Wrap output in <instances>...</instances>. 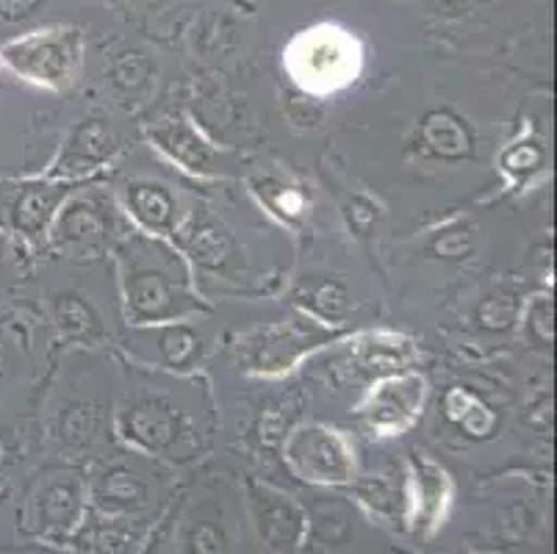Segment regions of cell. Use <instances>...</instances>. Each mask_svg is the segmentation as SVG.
<instances>
[{"label": "cell", "mask_w": 557, "mask_h": 554, "mask_svg": "<svg viewBox=\"0 0 557 554\" xmlns=\"http://www.w3.org/2000/svg\"><path fill=\"white\" fill-rule=\"evenodd\" d=\"M125 317L136 328L178 322L200 311L189 267L175 247L148 233H134L116 247Z\"/></svg>", "instance_id": "6da1fadb"}, {"label": "cell", "mask_w": 557, "mask_h": 554, "mask_svg": "<svg viewBox=\"0 0 557 554\" xmlns=\"http://www.w3.org/2000/svg\"><path fill=\"white\" fill-rule=\"evenodd\" d=\"M0 59L25 78L45 89H67L81 64V34L75 28L34 30L0 50Z\"/></svg>", "instance_id": "7a4b0ae2"}, {"label": "cell", "mask_w": 557, "mask_h": 554, "mask_svg": "<svg viewBox=\"0 0 557 554\" xmlns=\"http://www.w3.org/2000/svg\"><path fill=\"white\" fill-rule=\"evenodd\" d=\"M172 247L189 261L191 267L206 274L236 281L245 272V256H242L239 238L233 236L231 227L216 220L211 211H191L175 233Z\"/></svg>", "instance_id": "3957f363"}, {"label": "cell", "mask_w": 557, "mask_h": 554, "mask_svg": "<svg viewBox=\"0 0 557 554\" xmlns=\"http://www.w3.org/2000/svg\"><path fill=\"white\" fill-rule=\"evenodd\" d=\"M288 67L297 84L311 91H333L349 84L358 67L356 45L344 37L342 30L319 28L295 42L288 53Z\"/></svg>", "instance_id": "277c9868"}, {"label": "cell", "mask_w": 557, "mask_h": 554, "mask_svg": "<svg viewBox=\"0 0 557 554\" xmlns=\"http://www.w3.org/2000/svg\"><path fill=\"white\" fill-rule=\"evenodd\" d=\"M331 335L319 322H277L239 338V364L252 374H283Z\"/></svg>", "instance_id": "5b68a950"}, {"label": "cell", "mask_w": 557, "mask_h": 554, "mask_svg": "<svg viewBox=\"0 0 557 554\" xmlns=\"http://www.w3.org/2000/svg\"><path fill=\"white\" fill-rule=\"evenodd\" d=\"M114 231H120V220L103 195H70L55 213L50 233L53 242L62 250L75 253V256H95L103 247H109Z\"/></svg>", "instance_id": "8992f818"}, {"label": "cell", "mask_w": 557, "mask_h": 554, "mask_svg": "<svg viewBox=\"0 0 557 554\" xmlns=\"http://www.w3.org/2000/svg\"><path fill=\"white\" fill-rule=\"evenodd\" d=\"M424 380L419 374H392L369 389L358 414L377 435H397L419 419L424 405Z\"/></svg>", "instance_id": "52a82bcc"}, {"label": "cell", "mask_w": 557, "mask_h": 554, "mask_svg": "<svg viewBox=\"0 0 557 554\" xmlns=\"http://www.w3.org/2000/svg\"><path fill=\"white\" fill-rule=\"evenodd\" d=\"M123 147V136L106 120H84L70 131L59 159H55L53 181H73V177L86 175V172L98 170L100 164L114 156Z\"/></svg>", "instance_id": "ba28073f"}, {"label": "cell", "mask_w": 557, "mask_h": 554, "mask_svg": "<svg viewBox=\"0 0 557 554\" xmlns=\"http://www.w3.org/2000/svg\"><path fill=\"white\" fill-rule=\"evenodd\" d=\"M288 457L317 480H344L352 466L344 435L325 424H306L288 439Z\"/></svg>", "instance_id": "9c48e42d"}, {"label": "cell", "mask_w": 557, "mask_h": 554, "mask_svg": "<svg viewBox=\"0 0 557 554\" xmlns=\"http://www.w3.org/2000/svg\"><path fill=\"white\" fill-rule=\"evenodd\" d=\"M73 195L70 181H32L23 183L9 206V225L25 242H39L53 225L62 202Z\"/></svg>", "instance_id": "30bf717a"}, {"label": "cell", "mask_w": 557, "mask_h": 554, "mask_svg": "<svg viewBox=\"0 0 557 554\" xmlns=\"http://www.w3.org/2000/svg\"><path fill=\"white\" fill-rule=\"evenodd\" d=\"M150 139L166 159L181 164L186 172H195V175H211L214 172V147L209 145V139H202L200 131L186 116L172 114L159 120L150 128Z\"/></svg>", "instance_id": "8fae6325"}, {"label": "cell", "mask_w": 557, "mask_h": 554, "mask_svg": "<svg viewBox=\"0 0 557 554\" xmlns=\"http://www.w3.org/2000/svg\"><path fill=\"white\" fill-rule=\"evenodd\" d=\"M123 433L136 444L164 450L186 433V419L166 396H141L123 414Z\"/></svg>", "instance_id": "7c38bea8"}, {"label": "cell", "mask_w": 557, "mask_h": 554, "mask_svg": "<svg viewBox=\"0 0 557 554\" xmlns=\"http://www.w3.org/2000/svg\"><path fill=\"white\" fill-rule=\"evenodd\" d=\"M125 213L131 220L156 238H172L178 220V200L170 192V186L159 181H131L125 186Z\"/></svg>", "instance_id": "4fadbf2b"}, {"label": "cell", "mask_w": 557, "mask_h": 554, "mask_svg": "<svg viewBox=\"0 0 557 554\" xmlns=\"http://www.w3.org/2000/svg\"><path fill=\"white\" fill-rule=\"evenodd\" d=\"M153 330H145L153 335L156 353L153 358L159 360L170 372H191L197 369L206 355V338L197 328L186 322H164V324H150Z\"/></svg>", "instance_id": "5bb4252c"}, {"label": "cell", "mask_w": 557, "mask_h": 554, "mask_svg": "<svg viewBox=\"0 0 557 554\" xmlns=\"http://www.w3.org/2000/svg\"><path fill=\"white\" fill-rule=\"evenodd\" d=\"M422 141L438 159H463L472 150V136L449 111H430L422 122Z\"/></svg>", "instance_id": "9a60e30c"}, {"label": "cell", "mask_w": 557, "mask_h": 554, "mask_svg": "<svg viewBox=\"0 0 557 554\" xmlns=\"http://www.w3.org/2000/svg\"><path fill=\"white\" fill-rule=\"evenodd\" d=\"M352 358H356V372L380 374L399 369L410 358V347L397 335H367L356 342Z\"/></svg>", "instance_id": "2e32d148"}, {"label": "cell", "mask_w": 557, "mask_h": 554, "mask_svg": "<svg viewBox=\"0 0 557 554\" xmlns=\"http://www.w3.org/2000/svg\"><path fill=\"white\" fill-rule=\"evenodd\" d=\"M297 303L319 322H342L349 313V308H352L344 283L331 281V278H319V281L306 283L297 292Z\"/></svg>", "instance_id": "e0dca14e"}, {"label": "cell", "mask_w": 557, "mask_h": 554, "mask_svg": "<svg viewBox=\"0 0 557 554\" xmlns=\"http://www.w3.org/2000/svg\"><path fill=\"white\" fill-rule=\"evenodd\" d=\"M53 319L59 333L73 338V342H95L103 335L98 313L92 311V305L86 303L78 294H62L53 303Z\"/></svg>", "instance_id": "ac0fdd59"}, {"label": "cell", "mask_w": 557, "mask_h": 554, "mask_svg": "<svg viewBox=\"0 0 557 554\" xmlns=\"http://www.w3.org/2000/svg\"><path fill=\"white\" fill-rule=\"evenodd\" d=\"M256 186V195L261 197V202L270 208V213H275L277 220L288 222V225H295L306 217V195L295 186H288V183L277 181V177H263V181L252 183Z\"/></svg>", "instance_id": "d6986e66"}, {"label": "cell", "mask_w": 557, "mask_h": 554, "mask_svg": "<svg viewBox=\"0 0 557 554\" xmlns=\"http://www.w3.org/2000/svg\"><path fill=\"white\" fill-rule=\"evenodd\" d=\"M111 84L123 95H139L150 84V64L141 53H123L111 67Z\"/></svg>", "instance_id": "ffe728a7"}, {"label": "cell", "mask_w": 557, "mask_h": 554, "mask_svg": "<svg viewBox=\"0 0 557 554\" xmlns=\"http://www.w3.org/2000/svg\"><path fill=\"white\" fill-rule=\"evenodd\" d=\"M541 159H544V152L539 150L535 145H516L513 150L505 156V164L510 167V172H527V170H533V164H541ZM505 167V170H508Z\"/></svg>", "instance_id": "44dd1931"}, {"label": "cell", "mask_w": 557, "mask_h": 554, "mask_svg": "<svg viewBox=\"0 0 557 554\" xmlns=\"http://www.w3.org/2000/svg\"><path fill=\"white\" fill-rule=\"evenodd\" d=\"M39 7H42V0H0V20L17 23V20L32 17Z\"/></svg>", "instance_id": "7402d4cb"}, {"label": "cell", "mask_w": 557, "mask_h": 554, "mask_svg": "<svg viewBox=\"0 0 557 554\" xmlns=\"http://www.w3.org/2000/svg\"><path fill=\"white\" fill-rule=\"evenodd\" d=\"M3 378H7V360H3V349H0V389H3Z\"/></svg>", "instance_id": "603a6c76"}, {"label": "cell", "mask_w": 557, "mask_h": 554, "mask_svg": "<svg viewBox=\"0 0 557 554\" xmlns=\"http://www.w3.org/2000/svg\"><path fill=\"white\" fill-rule=\"evenodd\" d=\"M0 61H3V59H0Z\"/></svg>", "instance_id": "cb8c5ba5"}]
</instances>
